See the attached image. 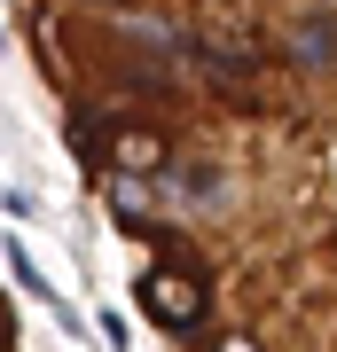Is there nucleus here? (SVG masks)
<instances>
[{
	"label": "nucleus",
	"instance_id": "f257e3e1",
	"mask_svg": "<svg viewBox=\"0 0 337 352\" xmlns=\"http://www.w3.org/2000/svg\"><path fill=\"white\" fill-rule=\"evenodd\" d=\"M141 305H150L157 329H173V337L204 344V314H212V266H181V258H173V274H165V266H141Z\"/></svg>",
	"mask_w": 337,
	"mask_h": 352
},
{
	"label": "nucleus",
	"instance_id": "f03ea898",
	"mask_svg": "<svg viewBox=\"0 0 337 352\" xmlns=\"http://www.w3.org/2000/svg\"><path fill=\"white\" fill-rule=\"evenodd\" d=\"M165 180H173V196H188L196 212H220V204L236 196L227 164H212V157H173V164H165Z\"/></svg>",
	"mask_w": 337,
	"mask_h": 352
},
{
	"label": "nucleus",
	"instance_id": "7ed1b4c3",
	"mask_svg": "<svg viewBox=\"0 0 337 352\" xmlns=\"http://www.w3.org/2000/svg\"><path fill=\"white\" fill-rule=\"evenodd\" d=\"M8 266H16V282H24L32 298H55V289H48V274H39V266H32V251H24V243H16V235H8Z\"/></svg>",
	"mask_w": 337,
	"mask_h": 352
},
{
	"label": "nucleus",
	"instance_id": "20e7f679",
	"mask_svg": "<svg viewBox=\"0 0 337 352\" xmlns=\"http://www.w3.org/2000/svg\"><path fill=\"white\" fill-rule=\"evenodd\" d=\"M204 352H267L259 337H251V329H220V337L212 344H204Z\"/></svg>",
	"mask_w": 337,
	"mask_h": 352
},
{
	"label": "nucleus",
	"instance_id": "39448f33",
	"mask_svg": "<svg viewBox=\"0 0 337 352\" xmlns=\"http://www.w3.org/2000/svg\"><path fill=\"white\" fill-rule=\"evenodd\" d=\"M0 352H8V314H0Z\"/></svg>",
	"mask_w": 337,
	"mask_h": 352
},
{
	"label": "nucleus",
	"instance_id": "423d86ee",
	"mask_svg": "<svg viewBox=\"0 0 337 352\" xmlns=\"http://www.w3.org/2000/svg\"><path fill=\"white\" fill-rule=\"evenodd\" d=\"M0 314H8V305H0Z\"/></svg>",
	"mask_w": 337,
	"mask_h": 352
}]
</instances>
